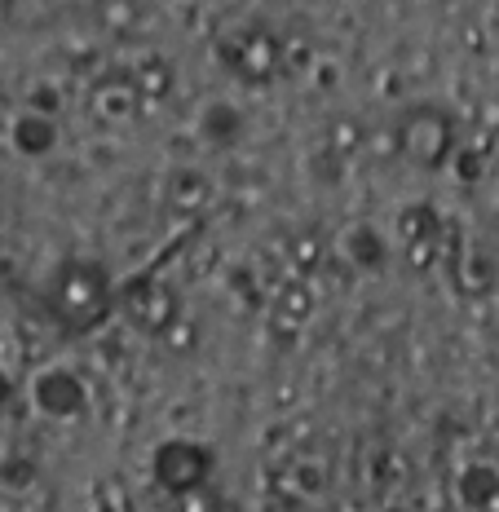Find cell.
<instances>
[{"label":"cell","instance_id":"7a4b0ae2","mask_svg":"<svg viewBox=\"0 0 499 512\" xmlns=\"http://www.w3.org/2000/svg\"><path fill=\"white\" fill-rule=\"evenodd\" d=\"M137 0H93V18H98L102 31H111V36H124V31H133L137 23Z\"/></svg>","mask_w":499,"mask_h":512},{"label":"cell","instance_id":"6da1fadb","mask_svg":"<svg viewBox=\"0 0 499 512\" xmlns=\"http://www.w3.org/2000/svg\"><path fill=\"white\" fill-rule=\"evenodd\" d=\"M102 309V274L71 265L58 283V314L71 318V327H89V318Z\"/></svg>","mask_w":499,"mask_h":512}]
</instances>
